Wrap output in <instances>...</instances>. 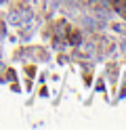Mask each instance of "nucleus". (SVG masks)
<instances>
[{
	"mask_svg": "<svg viewBox=\"0 0 126 130\" xmlns=\"http://www.w3.org/2000/svg\"><path fill=\"white\" fill-rule=\"evenodd\" d=\"M4 71H6V65H4L2 61H0V74H4Z\"/></svg>",
	"mask_w": 126,
	"mask_h": 130,
	"instance_id": "5",
	"label": "nucleus"
},
{
	"mask_svg": "<svg viewBox=\"0 0 126 130\" xmlns=\"http://www.w3.org/2000/svg\"><path fill=\"white\" fill-rule=\"evenodd\" d=\"M4 34H6V27H4V21L0 19V40H4Z\"/></svg>",
	"mask_w": 126,
	"mask_h": 130,
	"instance_id": "4",
	"label": "nucleus"
},
{
	"mask_svg": "<svg viewBox=\"0 0 126 130\" xmlns=\"http://www.w3.org/2000/svg\"><path fill=\"white\" fill-rule=\"evenodd\" d=\"M67 44H74V46L82 44V36L78 34V31H74V34H69V31H67Z\"/></svg>",
	"mask_w": 126,
	"mask_h": 130,
	"instance_id": "3",
	"label": "nucleus"
},
{
	"mask_svg": "<svg viewBox=\"0 0 126 130\" xmlns=\"http://www.w3.org/2000/svg\"><path fill=\"white\" fill-rule=\"evenodd\" d=\"M19 17H21V25H32L34 11H32V9H19ZM21 25H19V27H21Z\"/></svg>",
	"mask_w": 126,
	"mask_h": 130,
	"instance_id": "1",
	"label": "nucleus"
},
{
	"mask_svg": "<svg viewBox=\"0 0 126 130\" xmlns=\"http://www.w3.org/2000/svg\"><path fill=\"white\" fill-rule=\"evenodd\" d=\"M6 21L11 23V25H17V27H19V25H21V17H19V11H17V9L8 11V15H6Z\"/></svg>",
	"mask_w": 126,
	"mask_h": 130,
	"instance_id": "2",
	"label": "nucleus"
},
{
	"mask_svg": "<svg viewBox=\"0 0 126 130\" xmlns=\"http://www.w3.org/2000/svg\"><path fill=\"white\" fill-rule=\"evenodd\" d=\"M80 2H90V0H80Z\"/></svg>",
	"mask_w": 126,
	"mask_h": 130,
	"instance_id": "7",
	"label": "nucleus"
},
{
	"mask_svg": "<svg viewBox=\"0 0 126 130\" xmlns=\"http://www.w3.org/2000/svg\"><path fill=\"white\" fill-rule=\"evenodd\" d=\"M120 48H122V51H126V40H122V42H120Z\"/></svg>",
	"mask_w": 126,
	"mask_h": 130,
	"instance_id": "6",
	"label": "nucleus"
},
{
	"mask_svg": "<svg viewBox=\"0 0 126 130\" xmlns=\"http://www.w3.org/2000/svg\"><path fill=\"white\" fill-rule=\"evenodd\" d=\"M2 2H4V0H0V4H2Z\"/></svg>",
	"mask_w": 126,
	"mask_h": 130,
	"instance_id": "8",
	"label": "nucleus"
}]
</instances>
